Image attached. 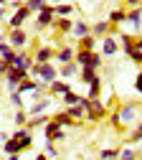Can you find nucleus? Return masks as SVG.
<instances>
[{"label": "nucleus", "instance_id": "nucleus-13", "mask_svg": "<svg viewBox=\"0 0 142 160\" xmlns=\"http://www.w3.org/2000/svg\"><path fill=\"white\" fill-rule=\"evenodd\" d=\"M99 46H101V56H114L119 51V41H117V36L109 33L104 38H99Z\"/></svg>", "mask_w": 142, "mask_h": 160}, {"label": "nucleus", "instance_id": "nucleus-7", "mask_svg": "<svg viewBox=\"0 0 142 160\" xmlns=\"http://www.w3.org/2000/svg\"><path fill=\"white\" fill-rule=\"evenodd\" d=\"M43 135H46V142H53V145H56V142H64V140H66V130L61 127V125H56L53 119L43 127Z\"/></svg>", "mask_w": 142, "mask_h": 160}, {"label": "nucleus", "instance_id": "nucleus-42", "mask_svg": "<svg viewBox=\"0 0 142 160\" xmlns=\"http://www.w3.org/2000/svg\"><path fill=\"white\" fill-rule=\"evenodd\" d=\"M8 71H10V64H8V61H3V58H0V76H5Z\"/></svg>", "mask_w": 142, "mask_h": 160}, {"label": "nucleus", "instance_id": "nucleus-36", "mask_svg": "<svg viewBox=\"0 0 142 160\" xmlns=\"http://www.w3.org/2000/svg\"><path fill=\"white\" fill-rule=\"evenodd\" d=\"M137 158H140L137 150H132V148H122V152H119L117 160H137Z\"/></svg>", "mask_w": 142, "mask_h": 160}, {"label": "nucleus", "instance_id": "nucleus-1", "mask_svg": "<svg viewBox=\"0 0 142 160\" xmlns=\"http://www.w3.org/2000/svg\"><path fill=\"white\" fill-rule=\"evenodd\" d=\"M31 79H36V82H41V84H51V82L58 79V66L53 61L51 64H33Z\"/></svg>", "mask_w": 142, "mask_h": 160}, {"label": "nucleus", "instance_id": "nucleus-5", "mask_svg": "<svg viewBox=\"0 0 142 160\" xmlns=\"http://www.w3.org/2000/svg\"><path fill=\"white\" fill-rule=\"evenodd\" d=\"M10 69H18V71L31 74V69H33V53H28V51H15L13 61H10Z\"/></svg>", "mask_w": 142, "mask_h": 160}, {"label": "nucleus", "instance_id": "nucleus-30", "mask_svg": "<svg viewBox=\"0 0 142 160\" xmlns=\"http://www.w3.org/2000/svg\"><path fill=\"white\" fill-rule=\"evenodd\" d=\"M3 152H5V155H20L23 150H20V145L10 137V140H5V142H3Z\"/></svg>", "mask_w": 142, "mask_h": 160}, {"label": "nucleus", "instance_id": "nucleus-21", "mask_svg": "<svg viewBox=\"0 0 142 160\" xmlns=\"http://www.w3.org/2000/svg\"><path fill=\"white\" fill-rule=\"evenodd\" d=\"M79 64L76 61H71V64H64V66H58V79H64V82H66V79H74V76H79Z\"/></svg>", "mask_w": 142, "mask_h": 160}, {"label": "nucleus", "instance_id": "nucleus-26", "mask_svg": "<svg viewBox=\"0 0 142 160\" xmlns=\"http://www.w3.org/2000/svg\"><path fill=\"white\" fill-rule=\"evenodd\" d=\"M96 43H99V38H94L91 33L84 36V38H79V48L81 51H96Z\"/></svg>", "mask_w": 142, "mask_h": 160}, {"label": "nucleus", "instance_id": "nucleus-51", "mask_svg": "<svg viewBox=\"0 0 142 160\" xmlns=\"http://www.w3.org/2000/svg\"><path fill=\"white\" fill-rule=\"evenodd\" d=\"M114 3H125V0H114Z\"/></svg>", "mask_w": 142, "mask_h": 160}, {"label": "nucleus", "instance_id": "nucleus-50", "mask_svg": "<svg viewBox=\"0 0 142 160\" xmlns=\"http://www.w3.org/2000/svg\"><path fill=\"white\" fill-rule=\"evenodd\" d=\"M3 18H5V8H3V10H0V21H3Z\"/></svg>", "mask_w": 142, "mask_h": 160}, {"label": "nucleus", "instance_id": "nucleus-48", "mask_svg": "<svg viewBox=\"0 0 142 160\" xmlns=\"http://www.w3.org/2000/svg\"><path fill=\"white\" fill-rule=\"evenodd\" d=\"M8 160H20V155H8Z\"/></svg>", "mask_w": 142, "mask_h": 160}, {"label": "nucleus", "instance_id": "nucleus-49", "mask_svg": "<svg viewBox=\"0 0 142 160\" xmlns=\"http://www.w3.org/2000/svg\"><path fill=\"white\" fill-rule=\"evenodd\" d=\"M5 5H8V0H0V10H3Z\"/></svg>", "mask_w": 142, "mask_h": 160}, {"label": "nucleus", "instance_id": "nucleus-41", "mask_svg": "<svg viewBox=\"0 0 142 160\" xmlns=\"http://www.w3.org/2000/svg\"><path fill=\"white\" fill-rule=\"evenodd\" d=\"M135 92L137 94H142V69L137 71V76H135Z\"/></svg>", "mask_w": 142, "mask_h": 160}, {"label": "nucleus", "instance_id": "nucleus-35", "mask_svg": "<svg viewBox=\"0 0 142 160\" xmlns=\"http://www.w3.org/2000/svg\"><path fill=\"white\" fill-rule=\"evenodd\" d=\"M46 5H48L46 0H26V8H28L33 15H36V13H41V10H43Z\"/></svg>", "mask_w": 142, "mask_h": 160}, {"label": "nucleus", "instance_id": "nucleus-40", "mask_svg": "<svg viewBox=\"0 0 142 160\" xmlns=\"http://www.w3.org/2000/svg\"><path fill=\"white\" fill-rule=\"evenodd\" d=\"M127 56H130V58H132V64H137V66H140V69H142V53H140V51H135V48H132V51H130V53H127Z\"/></svg>", "mask_w": 142, "mask_h": 160}, {"label": "nucleus", "instance_id": "nucleus-33", "mask_svg": "<svg viewBox=\"0 0 142 160\" xmlns=\"http://www.w3.org/2000/svg\"><path fill=\"white\" fill-rule=\"evenodd\" d=\"M13 56H15V51L10 48V43L8 41H3V43H0V58H3V61H13Z\"/></svg>", "mask_w": 142, "mask_h": 160}, {"label": "nucleus", "instance_id": "nucleus-23", "mask_svg": "<svg viewBox=\"0 0 142 160\" xmlns=\"http://www.w3.org/2000/svg\"><path fill=\"white\" fill-rule=\"evenodd\" d=\"M91 33V23H86V21H74V28H71V36L74 38H84V36H89Z\"/></svg>", "mask_w": 142, "mask_h": 160}, {"label": "nucleus", "instance_id": "nucleus-47", "mask_svg": "<svg viewBox=\"0 0 142 160\" xmlns=\"http://www.w3.org/2000/svg\"><path fill=\"white\" fill-rule=\"evenodd\" d=\"M48 5H58V3H64V0H46Z\"/></svg>", "mask_w": 142, "mask_h": 160}, {"label": "nucleus", "instance_id": "nucleus-11", "mask_svg": "<svg viewBox=\"0 0 142 160\" xmlns=\"http://www.w3.org/2000/svg\"><path fill=\"white\" fill-rule=\"evenodd\" d=\"M10 137H13L15 142L20 145V150H23V152H26V150L33 145V135H31V130H28V127H18V130H15Z\"/></svg>", "mask_w": 142, "mask_h": 160}, {"label": "nucleus", "instance_id": "nucleus-4", "mask_svg": "<svg viewBox=\"0 0 142 160\" xmlns=\"http://www.w3.org/2000/svg\"><path fill=\"white\" fill-rule=\"evenodd\" d=\"M5 41L10 43V48L13 51H26V46H28V33L23 31V28H13V31H8V36H5Z\"/></svg>", "mask_w": 142, "mask_h": 160}, {"label": "nucleus", "instance_id": "nucleus-52", "mask_svg": "<svg viewBox=\"0 0 142 160\" xmlns=\"http://www.w3.org/2000/svg\"><path fill=\"white\" fill-rule=\"evenodd\" d=\"M0 43H3V41H0Z\"/></svg>", "mask_w": 142, "mask_h": 160}, {"label": "nucleus", "instance_id": "nucleus-38", "mask_svg": "<svg viewBox=\"0 0 142 160\" xmlns=\"http://www.w3.org/2000/svg\"><path fill=\"white\" fill-rule=\"evenodd\" d=\"M142 140V119L137 122V127H135V132H132V137H130V142H140Z\"/></svg>", "mask_w": 142, "mask_h": 160}, {"label": "nucleus", "instance_id": "nucleus-27", "mask_svg": "<svg viewBox=\"0 0 142 160\" xmlns=\"http://www.w3.org/2000/svg\"><path fill=\"white\" fill-rule=\"evenodd\" d=\"M101 87H104V82H101V76H96L94 82L89 84V99H101Z\"/></svg>", "mask_w": 142, "mask_h": 160}, {"label": "nucleus", "instance_id": "nucleus-25", "mask_svg": "<svg viewBox=\"0 0 142 160\" xmlns=\"http://www.w3.org/2000/svg\"><path fill=\"white\" fill-rule=\"evenodd\" d=\"M66 112H69V117L74 119V122H79V125H81V119H86V109L81 107V104H74V107H66Z\"/></svg>", "mask_w": 142, "mask_h": 160}, {"label": "nucleus", "instance_id": "nucleus-16", "mask_svg": "<svg viewBox=\"0 0 142 160\" xmlns=\"http://www.w3.org/2000/svg\"><path fill=\"white\" fill-rule=\"evenodd\" d=\"M107 21L112 23V28H119L122 23H127V8H114V10L107 15Z\"/></svg>", "mask_w": 142, "mask_h": 160}, {"label": "nucleus", "instance_id": "nucleus-34", "mask_svg": "<svg viewBox=\"0 0 142 160\" xmlns=\"http://www.w3.org/2000/svg\"><path fill=\"white\" fill-rule=\"evenodd\" d=\"M79 99H81V94H76L71 89V92H66L64 97H61V102H64V107H74V104H79Z\"/></svg>", "mask_w": 142, "mask_h": 160}, {"label": "nucleus", "instance_id": "nucleus-22", "mask_svg": "<svg viewBox=\"0 0 142 160\" xmlns=\"http://www.w3.org/2000/svg\"><path fill=\"white\" fill-rule=\"evenodd\" d=\"M48 104H51V97H43V99H36V102H33V104L28 107V114H31V117H36V114H46Z\"/></svg>", "mask_w": 142, "mask_h": 160}, {"label": "nucleus", "instance_id": "nucleus-14", "mask_svg": "<svg viewBox=\"0 0 142 160\" xmlns=\"http://www.w3.org/2000/svg\"><path fill=\"white\" fill-rule=\"evenodd\" d=\"M28 76H31V74H26V71H18V69H10V71H8V74H5L3 79H5V87H8L10 92H15V89H18V84L23 82V79H28Z\"/></svg>", "mask_w": 142, "mask_h": 160}, {"label": "nucleus", "instance_id": "nucleus-37", "mask_svg": "<svg viewBox=\"0 0 142 160\" xmlns=\"http://www.w3.org/2000/svg\"><path fill=\"white\" fill-rule=\"evenodd\" d=\"M10 104L15 109H23V94H18V92H10Z\"/></svg>", "mask_w": 142, "mask_h": 160}, {"label": "nucleus", "instance_id": "nucleus-43", "mask_svg": "<svg viewBox=\"0 0 142 160\" xmlns=\"http://www.w3.org/2000/svg\"><path fill=\"white\" fill-rule=\"evenodd\" d=\"M140 3H142V0H125V5H127V10H130V8H140Z\"/></svg>", "mask_w": 142, "mask_h": 160}, {"label": "nucleus", "instance_id": "nucleus-12", "mask_svg": "<svg viewBox=\"0 0 142 160\" xmlns=\"http://www.w3.org/2000/svg\"><path fill=\"white\" fill-rule=\"evenodd\" d=\"M56 56V48L53 46H38L33 51V64H51Z\"/></svg>", "mask_w": 142, "mask_h": 160}, {"label": "nucleus", "instance_id": "nucleus-19", "mask_svg": "<svg viewBox=\"0 0 142 160\" xmlns=\"http://www.w3.org/2000/svg\"><path fill=\"white\" fill-rule=\"evenodd\" d=\"M51 28H53L56 33H61V36H66V33H71V28H74V18H56Z\"/></svg>", "mask_w": 142, "mask_h": 160}, {"label": "nucleus", "instance_id": "nucleus-10", "mask_svg": "<svg viewBox=\"0 0 142 160\" xmlns=\"http://www.w3.org/2000/svg\"><path fill=\"white\" fill-rule=\"evenodd\" d=\"M74 56H76V48H74V46H69V43H61V46L56 48L53 61H58L61 66H64V64H71V61H74Z\"/></svg>", "mask_w": 142, "mask_h": 160}, {"label": "nucleus", "instance_id": "nucleus-29", "mask_svg": "<svg viewBox=\"0 0 142 160\" xmlns=\"http://www.w3.org/2000/svg\"><path fill=\"white\" fill-rule=\"evenodd\" d=\"M28 109H15V114H13V125L15 127H26L28 125Z\"/></svg>", "mask_w": 142, "mask_h": 160}, {"label": "nucleus", "instance_id": "nucleus-2", "mask_svg": "<svg viewBox=\"0 0 142 160\" xmlns=\"http://www.w3.org/2000/svg\"><path fill=\"white\" fill-rule=\"evenodd\" d=\"M74 61L79 64V69H94V71H99L101 69V53L99 51H81V48H76Z\"/></svg>", "mask_w": 142, "mask_h": 160}, {"label": "nucleus", "instance_id": "nucleus-24", "mask_svg": "<svg viewBox=\"0 0 142 160\" xmlns=\"http://www.w3.org/2000/svg\"><path fill=\"white\" fill-rule=\"evenodd\" d=\"M48 122H51L48 114H36V117H28V125H26V127H28V130H36V127H46Z\"/></svg>", "mask_w": 142, "mask_h": 160}, {"label": "nucleus", "instance_id": "nucleus-28", "mask_svg": "<svg viewBox=\"0 0 142 160\" xmlns=\"http://www.w3.org/2000/svg\"><path fill=\"white\" fill-rule=\"evenodd\" d=\"M53 13H56V18H71L74 5L71 3H58V5H53Z\"/></svg>", "mask_w": 142, "mask_h": 160}, {"label": "nucleus", "instance_id": "nucleus-32", "mask_svg": "<svg viewBox=\"0 0 142 160\" xmlns=\"http://www.w3.org/2000/svg\"><path fill=\"white\" fill-rule=\"evenodd\" d=\"M96 76H99V71H94V69H81V71H79V79H81V84H91Z\"/></svg>", "mask_w": 142, "mask_h": 160}, {"label": "nucleus", "instance_id": "nucleus-3", "mask_svg": "<svg viewBox=\"0 0 142 160\" xmlns=\"http://www.w3.org/2000/svg\"><path fill=\"white\" fill-rule=\"evenodd\" d=\"M107 114H109V109L101 99H89V104H86V119L89 122H101Z\"/></svg>", "mask_w": 142, "mask_h": 160}, {"label": "nucleus", "instance_id": "nucleus-45", "mask_svg": "<svg viewBox=\"0 0 142 160\" xmlns=\"http://www.w3.org/2000/svg\"><path fill=\"white\" fill-rule=\"evenodd\" d=\"M36 160H51V158H48V155H43V152H38V155H36Z\"/></svg>", "mask_w": 142, "mask_h": 160}, {"label": "nucleus", "instance_id": "nucleus-46", "mask_svg": "<svg viewBox=\"0 0 142 160\" xmlns=\"http://www.w3.org/2000/svg\"><path fill=\"white\" fill-rule=\"evenodd\" d=\"M0 41H5V33H3V21H0Z\"/></svg>", "mask_w": 142, "mask_h": 160}, {"label": "nucleus", "instance_id": "nucleus-39", "mask_svg": "<svg viewBox=\"0 0 142 160\" xmlns=\"http://www.w3.org/2000/svg\"><path fill=\"white\" fill-rule=\"evenodd\" d=\"M43 155H48V158H58V150H56V145H53V142H46V148H43Z\"/></svg>", "mask_w": 142, "mask_h": 160}, {"label": "nucleus", "instance_id": "nucleus-44", "mask_svg": "<svg viewBox=\"0 0 142 160\" xmlns=\"http://www.w3.org/2000/svg\"><path fill=\"white\" fill-rule=\"evenodd\" d=\"M135 51L142 53V36H135Z\"/></svg>", "mask_w": 142, "mask_h": 160}, {"label": "nucleus", "instance_id": "nucleus-15", "mask_svg": "<svg viewBox=\"0 0 142 160\" xmlns=\"http://www.w3.org/2000/svg\"><path fill=\"white\" fill-rule=\"evenodd\" d=\"M109 33H112V23L107 21V18H104V21L91 23V36H94V38H104V36H109Z\"/></svg>", "mask_w": 142, "mask_h": 160}, {"label": "nucleus", "instance_id": "nucleus-20", "mask_svg": "<svg viewBox=\"0 0 142 160\" xmlns=\"http://www.w3.org/2000/svg\"><path fill=\"white\" fill-rule=\"evenodd\" d=\"M127 23L135 28V33L142 31V8H130L127 10Z\"/></svg>", "mask_w": 142, "mask_h": 160}, {"label": "nucleus", "instance_id": "nucleus-6", "mask_svg": "<svg viewBox=\"0 0 142 160\" xmlns=\"http://www.w3.org/2000/svg\"><path fill=\"white\" fill-rule=\"evenodd\" d=\"M137 109H140V104H137V102H125V104H119V109H117V117H119L122 127L137 119Z\"/></svg>", "mask_w": 142, "mask_h": 160}, {"label": "nucleus", "instance_id": "nucleus-8", "mask_svg": "<svg viewBox=\"0 0 142 160\" xmlns=\"http://www.w3.org/2000/svg\"><path fill=\"white\" fill-rule=\"evenodd\" d=\"M53 21H56L53 5H46L41 13H36V28H38V31H46V28H51V26H53Z\"/></svg>", "mask_w": 142, "mask_h": 160}, {"label": "nucleus", "instance_id": "nucleus-9", "mask_svg": "<svg viewBox=\"0 0 142 160\" xmlns=\"http://www.w3.org/2000/svg\"><path fill=\"white\" fill-rule=\"evenodd\" d=\"M31 15H33V13H31L26 5H20L18 10H13V15L8 18V31H13V28H23V23L28 21Z\"/></svg>", "mask_w": 142, "mask_h": 160}, {"label": "nucleus", "instance_id": "nucleus-18", "mask_svg": "<svg viewBox=\"0 0 142 160\" xmlns=\"http://www.w3.org/2000/svg\"><path fill=\"white\" fill-rule=\"evenodd\" d=\"M51 119H53V122L56 125H61V127H79V122H74V119L69 117V112L66 109H61V112H56V114H51Z\"/></svg>", "mask_w": 142, "mask_h": 160}, {"label": "nucleus", "instance_id": "nucleus-17", "mask_svg": "<svg viewBox=\"0 0 142 160\" xmlns=\"http://www.w3.org/2000/svg\"><path fill=\"white\" fill-rule=\"evenodd\" d=\"M66 92H71V84L64 82V79H56V82L48 84V94H53V97H64Z\"/></svg>", "mask_w": 142, "mask_h": 160}, {"label": "nucleus", "instance_id": "nucleus-31", "mask_svg": "<svg viewBox=\"0 0 142 160\" xmlns=\"http://www.w3.org/2000/svg\"><path fill=\"white\" fill-rule=\"evenodd\" d=\"M119 152H122V148H104L99 152V160H117Z\"/></svg>", "mask_w": 142, "mask_h": 160}]
</instances>
